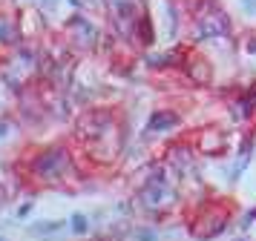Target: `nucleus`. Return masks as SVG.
<instances>
[{
  "label": "nucleus",
  "mask_w": 256,
  "mask_h": 241,
  "mask_svg": "<svg viewBox=\"0 0 256 241\" xmlns=\"http://www.w3.org/2000/svg\"><path fill=\"white\" fill-rule=\"evenodd\" d=\"M60 227H66V221H55V224H38L35 233H58Z\"/></svg>",
  "instance_id": "nucleus-2"
},
{
  "label": "nucleus",
  "mask_w": 256,
  "mask_h": 241,
  "mask_svg": "<svg viewBox=\"0 0 256 241\" xmlns=\"http://www.w3.org/2000/svg\"><path fill=\"white\" fill-rule=\"evenodd\" d=\"M244 6H248V9H256V0H242Z\"/></svg>",
  "instance_id": "nucleus-4"
},
{
  "label": "nucleus",
  "mask_w": 256,
  "mask_h": 241,
  "mask_svg": "<svg viewBox=\"0 0 256 241\" xmlns=\"http://www.w3.org/2000/svg\"><path fill=\"white\" fill-rule=\"evenodd\" d=\"M72 230L75 233H86V218L78 213V216H72Z\"/></svg>",
  "instance_id": "nucleus-3"
},
{
  "label": "nucleus",
  "mask_w": 256,
  "mask_h": 241,
  "mask_svg": "<svg viewBox=\"0 0 256 241\" xmlns=\"http://www.w3.org/2000/svg\"><path fill=\"white\" fill-rule=\"evenodd\" d=\"M176 124V115H167V112H162V115H156V118H152V129H156V126H173Z\"/></svg>",
  "instance_id": "nucleus-1"
}]
</instances>
